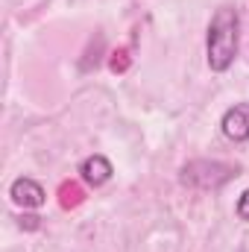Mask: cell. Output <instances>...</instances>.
Instances as JSON below:
<instances>
[{
  "label": "cell",
  "instance_id": "cell-7",
  "mask_svg": "<svg viewBox=\"0 0 249 252\" xmlns=\"http://www.w3.org/2000/svg\"><path fill=\"white\" fill-rule=\"evenodd\" d=\"M129 62H132V59H129V50H124V47H121V50H115V53H112L109 67H112V73H126Z\"/></svg>",
  "mask_w": 249,
  "mask_h": 252
},
{
  "label": "cell",
  "instance_id": "cell-5",
  "mask_svg": "<svg viewBox=\"0 0 249 252\" xmlns=\"http://www.w3.org/2000/svg\"><path fill=\"white\" fill-rule=\"evenodd\" d=\"M79 173H82V179L88 182V185H94V188H100V185H106L109 179H112V161L106 158V156H88L85 161H82V167H79Z\"/></svg>",
  "mask_w": 249,
  "mask_h": 252
},
{
  "label": "cell",
  "instance_id": "cell-6",
  "mask_svg": "<svg viewBox=\"0 0 249 252\" xmlns=\"http://www.w3.org/2000/svg\"><path fill=\"white\" fill-rule=\"evenodd\" d=\"M82 199H85V190L79 188L76 182H64L62 188H59V202H62V208H76Z\"/></svg>",
  "mask_w": 249,
  "mask_h": 252
},
{
  "label": "cell",
  "instance_id": "cell-3",
  "mask_svg": "<svg viewBox=\"0 0 249 252\" xmlns=\"http://www.w3.org/2000/svg\"><path fill=\"white\" fill-rule=\"evenodd\" d=\"M223 135L235 144L249 141V103H238L223 115Z\"/></svg>",
  "mask_w": 249,
  "mask_h": 252
},
{
  "label": "cell",
  "instance_id": "cell-1",
  "mask_svg": "<svg viewBox=\"0 0 249 252\" xmlns=\"http://www.w3.org/2000/svg\"><path fill=\"white\" fill-rule=\"evenodd\" d=\"M238 12L232 6H220L208 24V38H205V53H208V67L223 73L229 70L235 56H238Z\"/></svg>",
  "mask_w": 249,
  "mask_h": 252
},
{
  "label": "cell",
  "instance_id": "cell-8",
  "mask_svg": "<svg viewBox=\"0 0 249 252\" xmlns=\"http://www.w3.org/2000/svg\"><path fill=\"white\" fill-rule=\"evenodd\" d=\"M238 217L249 223V188L244 190V193H241V199H238Z\"/></svg>",
  "mask_w": 249,
  "mask_h": 252
},
{
  "label": "cell",
  "instance_id": "cell-4",
  "mask_svg": "<svg viewBox=\"0 0 249 252\" xmlns=\"http://www.w3.org/2000/svg\"><path fill=\"white\" fill-rule=\"evenodd\" d=\"M9 193H12V199L18 202V205H24V208H41L44 205V188L35 182V179H27V176H21V179H15L12 182V188H9Z\"/></svg>",
  "mask_w": 249,
  "mask_h": 252
},
{
  "label": "cell",
  "instance_id": "cell-2",
  "mask_svg": "<svg viewBox=\"0 0 249 252\" xmlns=\"http://www.w3.org/2000/svg\"><path fill=\"white\" fill-rule=\"evenodd\" d=\"M235 173L232 164H220V161H190L182 170V182L193 188H220L223 182H229Z\"/></svg>",
  "mask_w": 249,
  "mask_h": 252
},
{
  "label": "cell",
  "instance_id": "cell-9",
  "mask_svg": "<svg viewBox=\"0 0 249 252\" xmlns=\"http://www.w3.org/2000/svg\"><path fill=\"white\" fill-rule=\"evenodd\" d=\"M21 226H24V229H38V217L24 214V217H21Z\"/></svg>",
  "mask_w": 249,
  "mask_h": 252
}]
</instances>
